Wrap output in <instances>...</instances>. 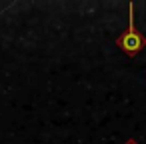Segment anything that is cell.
<instances>
[{"label": "cell", "instance_id": "6da1fadb", "mask_svg": "<svg viewBox=\"0 0 146 144\" xmlns=\"http://www.w3.org/2000/svg\"><path fill=\"white\" fill-rule=\"evenodd\" d=\"M128 10H130V16H128V28H126V32L116 40V44H118L128 56H136V54L146 46V38H144V36L136 30V26H134V4H130Z\"/></svg>", "mask_w": 146, "mask_h": 144}]
</instances>
